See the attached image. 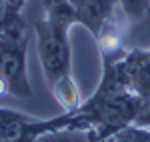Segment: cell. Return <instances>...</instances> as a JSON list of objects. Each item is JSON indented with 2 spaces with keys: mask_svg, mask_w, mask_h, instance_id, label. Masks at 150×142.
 Listing matches in <instances>:
<instances>
[{
  "mask_svg": "<svg viewBox=\"0 0 150 142\" xmlns=\"http://www.w3.org/2000/svg\"><path fill=\"white\" fill-rule=\"evenodd\" d=\"M26 52H28V40L24 34V26L0 34V74L8 84V94L18 98L32 96Z\"/></svg>",
  "mask_w": 150,
  "mask_h": 142,
  "instance_id": "3",
  "label": "cell"
},
{
  "mask_svg": "<svg viewBox=\"0 0 150 142\" xmlns=\"http://www.w3.org/2000/svg\"><path fill=\"white\" fill-rule=\"evenodd\" d=\"M22 116H26V114L20 112V110H12V108L0 106V124L2 122H8V120H14V118H22Z\"/></svg>",
  "mask_w": 150,
  "mask_h": 142,
  "instance_id": "12",
  "label": "cell"
},
{
  "mask_svg": "<svg viewBox=\"0 0 150 142\" xmlns=\"http://www.w3.org/2000/svg\"><path fill=\"white\" fill-rule=\"evenodd\" d=\"M122 80L130 92L150 102V48H132L118 60Z\"/></svg>",
  "mask_w": 150,
  "mask_h": 142,
  "instance_id": "5",
  "label": "cell"
},
{
  "mask_svg": "<svg viewBox=\"0 0 150 142\" xmlns=\"http://www.w3.org/2000/svg\"><path fill=\"white\" fill-rule=\"evenodd\" d=\"M94 128H78V126H66L58 130L42 134L36 142H92Z\"/></svg>",
  "mask_w": 150,
  "mask_h": 142,
  "instance_id": "8",
  "label": "cell"
},
{
  "mask_svg": "<svg viewBox=\"0 0 150 142\" xmlns=\"http://www.w3.org/2000/svg\"><path fill=\"white\" fill-rule=\"evenodd\" d=\"M70 2L76 10L78 24H82L92 36L100 32L108 16L118 6V0H70Z\"/></svg>",
  "mask_w": 150,
  "mask_h": 142,
  "instance_id": "6",
  "label": "cell"
},
{
  "mask_svg": "<svg viewBox=\"0 0 150 142\" xmlns=\"http://www.w3.org/2000/svg\"><path fill=\"white\" fill-rule=\"evenodd\" d=\"M134 124H138V126H146V128H150V104L144 110H142V114H140L138 118H136V122Z\"/></svg>",
  "mask_w": 150,
  "mask_h": 142,
  "instance_id": "13",
  "label": "cell"
},
{
  "mask_svg": "<svg viewBox=\"0 0 150 142\" xmlns=\"http://www.w3.org/2000/svg\"><path fill=\"white\" fill-rule=\"evenodd\" d=\"M118 6L122 8L130 22H138L146 16L150 8V0H118Z\"/></svg>",
  "mask_w": 150,
  "mask_h": 142,
  "instance_id": "10",
  "label": "cell"
},
{
  "mask_svg": "<svg viewBox=\"0 0 150 142\" xmlns=\"http://www.w3.org/2000/svg\"><path fill=\"white\" fill-rule=\"evenodd\" d=\"M128 24H130V20L126 18V14L122 12L120 6H116V10L108 16V20L104 22L100 32L94 36L102 64L124 58V54L128 52L124 46V36H126Z\"/></svg>",
  "mask_w": 150,
  "mask_h": 142,
  "instance_id": "4",
  "label": "cell"
},
{
  "mask_svg": "<svg viewBox=\"0 0 150 142\" xmlns=\"http://www.w3.org/2000/svg\"><path fill=\"white\" fill-rule=\"evenodd\" d=\"M28 0H0V34L24 26L22 8Z\"/></svg>",
  "mask_w": 150,
  "mask_h": 142,
  "instance_id": "9",
  "label": "cell"
},
{
  "mask_svg": "<svg viewBox=\"0 0 150 142\" xmlns=\"http://www.w3.org/2000/svg\"><path fill=\"white\" fill-rule=\"evenodd\" d=\"M78 24L70 0H42V16L34 20L36 50L48 86L70 72V28Z\"/></svg>",
  "mask_w": 150,
  "mask_h": 142,
  "instance_id": "1",
  "label": "cell"
},
{
  "mask_svg": "<svg viewBox=\"0 0 150 142\" xmlns=\"http://www.w3.org/2000/svg\"><path fill=\"white\" fill-rule=\"evenodd\" d=\"M148 104L150 102L126 88H114L98 82L96 90L88 100L82 102L78 112L86 126L94 128L100 138H114L120 130L134 124Z\"/></svg>",
  "mask_w": 150,
  "mask_h": 142,
  "instance_id": "2",
  "label": "cell"
},
{
  "mask_svg": "<svg viewBox=\"0 0 150 142\" xmlns=\"http://www.w3.org/2000/svg\"><path fill=\"white\" fill-rule=\"evenodd\" d=\"M50 90H52L54 100L60 104L62 112H76L82 106V102H84L82 94H80V88H78V84L74 80L72 72H68V74L60 76L58 80H54L50 84Z\"/></svg>",
  "mask_w": 150,
  "mask_h": 142,
  "instance_id": "7",
  "label": "cell"
},
{
  "mask_svg": "<svg viewBox=\"0 0 150 142\" xmlns=\"http://www.w3.org/2000/svg\"><path fill=\"white\" fill-rule=\"evenodd\" d=\"M112 142H150V128L138 126V124H130L124 130L116 134Z\"/></svg>",
  "mask_w": 150,
  "mask_h": 142,
  "instance_id": "11",
  "label": "cell"
}]
</instances>
